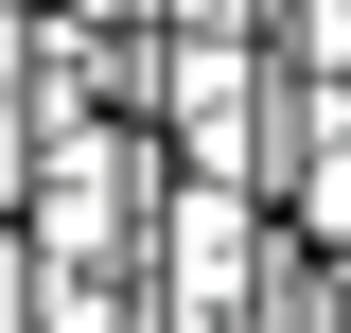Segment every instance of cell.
Segmentation results:
<instances>
[{
    "label": "cell",
    "mask_w": 351,
    "mask_h": 333,
    "mask_svg": "<svg viewBox=\"0 0 351 333\" xmlns=\"http://www.w3.org/2000/svg\"><path fill=\"white\" fill-rule=\"evenodd\" d=\"M141 140H106V123H53V158H36V263L53 281H88V263H141Z\"/></svg>",
    "instance_id": "obj_1"
},
{
    "label": "cell",
    "mask_w": 351,
    "mask_h": 333,
    "mask_svg": "<svg viewBox=\"0 0 351 333\" xmlns=\"http://www.w3.org/2000/svg\"><path fill=\"white\" fill-rule=\"evenodd\" d=\"M141 106L176 123V175H246L263 158V36H176L141 71Z\"/></svg>",
    "instance_id": "obj_2"
},
{
    "label": "cell",
    "mask_w": 351,
    "mask_h": 333,
    "mask_svg": "<svg viewBox=\"0 0 351 333\" xmlns=\"http://www.w3.org/2000/svg\"><path fill=\"white\" fill-rule=\"evenodd\" d=\"M263 210H281L299 246H351V106H334V123H316L281 175H263Z\"/></svg>",
    "instance_id": "obj_3"
}]
</instances>
